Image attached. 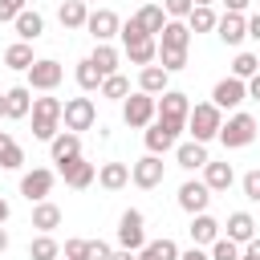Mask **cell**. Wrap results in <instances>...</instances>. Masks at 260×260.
Returning <instances> with one entry per match:
<instances>
[{
    "label": "cell",
    "instance_id": "cell-1",
    "mask_svg": "<svg viewBox=\"0 0 260 260\" xmlns=\"http://www.w3.org/2000/svg\"><path fill=\"white\" fill-rule=\"evenodd\" d=\"M61 98H32V138H41V142H53L57 138V130H61Z\"/></svg>",
    "mask_w": 260,
    "mask_h": 260
},
{
    "label": "cell",
    "instance_id": "cell-2",
    "mask_svg": "<svg viewBox=\"0 0 260 260\" xmlns=\"http://www.w3.org/2000/svg\"><path fill=\"white\" fill-rule=\"evenodd\" d=\"M219 126H223V110H215L211 102H199V106H191V114H187V134H191V142H211L215 134H219Z\"/></svg>",
    "mask_w": 260,
    "mask_h": 260
},
{
    "label": "cell",
    "instance_id": "cell-3",
    "mask_svg": "<svg viewBox=\"0 0 260 260\" xmlns=\"http://www.w3.org/2000/svg\"><path fill=\"white\" fill-rule=\"evenodd\" d=\"M187 130V122H175V118H154L150 126H146V134H142V142H146V154H167V150H175L179 146V134Z\"/></svg>",
    "mask_w": 260,
    "mask_h": 260
},
{
    "label": "cell",
    "instance_id": "cell-4",
    "mask_svg": "<svg viewBox=\"0 0 260 260\" xmlns=\"http://www.w3.org/2000/svg\"><path fill=\"white\" fill-rule=\"evenodd\" d=\"M215 138H219L228 150H244V146H252V138H256V118L244 114V110H236V114L223 118V126H219Z\"/></svg>",
    "mask_w": 260,
    "mask_h": 260
},
{
    "label": "cell",
    "instance_id": "cell-5",
    "mask_svg": "<svg viewBox=\"0 0 260 260\" xmlns=\"http://www.w3.org/2000/svg\"><path fill=\"white\" fill-rule=\"evenodd\" d=\"M93 122H98L93 98H69V102L61 106V126H65V130L81 134V130H93Z\"/></svg>",
    "mask_w": 260,
    "mask_h": 260
},
{
    "label": "cell",
    "instance_id": "cell-6",
    "mask_svg": "<svg viewBox=\"0 0 260 260\" xmlns=\"http://www.w3.org/2000/svg\"><path fill=\"white\" fill-rule=\"evenodd\" d=\"M142 244H146V215H142L138 207H126V211L118 215V248L138 252Z\"/></svg>",
    "mask_w": 260,
    "mask_h": 260
},
{
    "label": "cell",
    "instance_id": "cell-7",
    "mask_svg": "<svg viewBox=\"0 0 260 260\" xmlns=\"http://www.w3.org/2000/svg\"><path fill=\"white\" fill-rule=\"evenodd\" d=\"M122 122H126L130 130H146V126L154 122V98L142 93V89H134V93L122 102Z\"/></svg>",
    "mask_w": 260,
    "mask_h": 260
},
{
    "label": "cell",
    "instance_id": "cell-8",
    "mask_svg": "<svg viewBox=\"0 0 260 260\" xmlns=\"http://www.w3.org/2000/svg\"><path fill=\"white\" fill-rule=\"evenodd\" d=\"M61 77H65L61 61H53V57H37L32 69H28V89H37V93H53V89L61 85Z\"/></svg>",
    "mask_w": 260,
    "mask_h": 260
},
{
    "label": "cell",
    "instance_id": "cell-9",
    "mask_svg": "<svg viewBox=\"0 0 260 260\" xmlns=\"http://www.w3.org/2000/svg\"><path fill=\"white\" fill-rule=\"evenodd\" d=\"M244 102H248V85H244L240 77L228 73V77L215 81V89H211V106H215V110H240Z\"/></svg>",
    "mask_w": 260,
    "mask_h": 260
},
{
    "label": "cell",
    "instance_id": "cell-10",
    "mask_svg": "<svg viewBox=\"0 0 260 260\" xmlns=\"http://www.w3.org/2000/svg\"><path fill=\"white\" fill-rule=\"evenodd\" d=\"M162 175H167V162L158 154H142L138 162H130V183L142 187V191H154L162 183Z\"/></svg>",
    "mask_w": 260,
    "mask_h": 260
},
{
    "label": "cell",
    "instance_id": "cell-11",
    "mask_svg": "<svg viewBox=\"0 0 260 260\" xmlns=\"http://www.w3.org/2000/svg\"><path fill=\"white\" fill-rule=\"evenodd\" d=\"M118 28H122V20H118L114 8H93V12L85 16V32H89L98 45H110V41L118 37Z\"/></svg>",
    "mask_w": 260,
    "mask_h": 260
},
{
    "label": "cell",
    "instance_id": "cell-12",
    "mask_svg": "<svg viewBox=\"0 0 260 260\" xmlns=\"http://www.w3.org/2000/svg\"><path fill=\"white\" fill-rule=\"evenodd\" d=\"M53 183H57V171H49V167H32L28 175H20V195H24L28 203H41V199H49Z\"/></svg>",
    "mask_w": 260,
    "mask_h": 260
},
{
    "label": "cell",
    "instance_id": "cell-13",
    "mask_svg": "<svg viewBox=\"0 0 260 260\" xmlns=\"http://www.w3.org/2000/svg\"><path fill=\"white\" fill-rule=\"evenodd\" d=\"M122 53H126V61L130 65H154L158 61V41L154 37H122Z\"/></svg>",
    "mask_w": 260,
    "mask_h": 260
},
{
    "label": "cell",
    "instance_id": "cell-14",
    "mask_svg": "<svg viewBox=\"0 0 260 260\" xmlns=\"http://www.w3.org/2000/svg\"><path fill=\"white\" fill-rule=\"evenodd\" d=\"M57 175L65 179V187H73V191H85V187L98 179V167H93V162H85V158L77 154V158L61 162V167H57Z\"/></svg>",
    "mask_w": 260,
    "mask_h": 260
},
{
    "label": "cell",
    "instance_id": "cell-15",
    "mask_svg": "<svg viewBox=\"0 0 260 260\" xmlns=\"http://www.w3.org/2000/svg\"><path fill=\"white\" fill-rule=\"evenodd\" d=\"M187 114H191V102H187V93H183V89H167V93H158V98H154V118L187 122Z\"/></svg>",
    "mask_w": 260,
    "mask_h": 260
},
{
    "label": "cell",
    "instance_id": "cell-16",
    "mask_svg": "<svg viewBox=\"0 0 260 260\" xmlns=\"http://www.w3.org/2000/svg\"><path fill=\"white\" fill-rule=\"evenodd\" d=\"M207 203H211V191H207V183H203V179H187V183L179 187V207H183L187 215L207 211Z\"/></svg>",
    "mask_w": 260,
    "mask_h": 260
},
{
    "label": "cell",
    "instance_id": "cell-17",
    "mask_svg": "<svg viewBox=\"0 0 260 260\" xmlns=\"http://www.w3.org/2000/svg\"><path fill=\"white\" fill-rule=\"evenodd\" d=\"M215 37L223 41V45H244V37H248V16H240V12H223L219 20H215Z\"/></svg>",
    "mask_w": 260,
    "mask_h": 260
},
{
    "label": "cell",
    "instance_id": "cell-18",
    "mask_svg": "<svg viewBox=\"0 0 260 260\" xmlns=\"http://www.w3.org/2000/svg\"><path fill=\"white\" fill-rule=\"evenodd\" d=\"M158 49H167V53H187V49H191V28H187V20H167L162 32H158Z\"/></svg>",
    "mask_w": 260,
    "mask_h": 260
},
{
    "label": "cell",
    "instance_id": "cell-19",
    "mask_svg": "<svg viewBox=\"0 0 260 260\" xmlns=\"http://www.w3.org/2000/svg\"><path fill=\"white\" fill-rule=\"evenodd\" d=\"M223 228V236L232 240V244H248V240H256V219H252V211H232L228 215V223H219Z\"/></svg>",
    "mask_w": 260,
    "mask_h": 260
},
{
    "label": "cell",
    "instance_id": "cell-20",
    "mask_svg": "<svg viewBox=\"0 0 260 260\" xmlns=\"http://www.w3.org/2000/svg\"><path fill=\"white\" fill-rule=\"evenodd\" d=\"M32 114V89L28 85H12V89H4V118H28Z\"/></svg>",
    "mask_w": 260,
    "mask_h": 260
},
{
    "label": "cell",
    "instance_id": "cell-21",
    "mask_svg": "<svg viewBox=\"0 0 260 260\" xmlns=\"http://www.w3.org/2000/svg\"><path fill=\"white\" fill-rule=\"evenodd\" d=\"M187 232H191V244H195V248H203V244L211 248V244L219 240V219L207 215V211H199V215H191V228H187Z\"/></svg>",
    "mask_w": 260,
    "mask_h": 260
},
{
    "label": "cell",
    "instance_id": "cell-22",
    "mask_svg": "<svg viewBox=\"0 0 260 260\" xmlns=\"http://www.w3.org/2000/svg\"><path fill=\"white\" fill-rule=\"evenodd\" d=\"M49 154H53L57 167L69 162V158H77V154H81V134H73V130H57V138L49 142Z\"/></svg>",
    "mask_w": 260,
    "mask_h": 260
},
{
    "label": "cell",
    "instance_id": "cell-23",
    "mask_svg": "<svg viewBox=\"0 0 260 260\" xmlns=\"http://www.w3.org/2000/svg\"><path fill=\"white\" fill-rule=\"evenodd\" d=\"M12 28H16V37H20L24 45H32V41H41V32H45V16H41L37 8H24V12L12 20Z\"/></svg>",
    "mask_w": 260,
    "mask_h": 260
},
{
    "label": "cell",
    "instance_id": "cell-24",
    "mask_svg": "<svg viewBox=\"0 0 260 260\" xmlns=\"http://www.w3.org/2000/svg\"><path fill=\"white\" fill-rule=\"evenodd\" d=\"M138 89L150 93V98H158V93L171 89V73H167L162 65H142V73H138Z\"/></svg>",
    "mask_w": 260,
    "mask_h": 260
},
{
    "label": "cell",
    "instance_id": "cell-25",
    "mask_svg": "<svg viewBox=\"0 0 260 260\" xmlns=\"http://www.w3.org/2000/svg\"><path fill=\"white\" fill-rule=\"evenodd\" d=\"M175 162H179L183 171H203L211 158H207V146H203V142H179V146H175Z\"/></svg>",
    "mask_w": 260,
    "mask_h": 260
},
{
    "label": "cell",
    "instance_id": "cell-26",
    "mask_svg": "<svg viewBox=\"0 0 260 260\" xmlns=\"http://www.w3.org/2000/svg\"><path fill=\"white\" fill-rule=\"evenodd\" d=\"M32 228H37V236H53V228H61V207L49 199L32 203Z\"/></svg>",
    "mask_w": 260,
    "mask_h": 260
},
{
    "label": "cell",
    "instance_id": "cell-27",
    "mask_svg": "<svg viewBox=\"0 0 260 260\" xmlns=\"http://www.w3.org/2000/svg\"><path fill=\"white\" fill-rule=\"evenodd\" d=\"M134 24H138L146 37H154V41H158V32H162V24H167V12H162V4H142V8L134 12Z\"/></svg>",
    "mask_w": 260,
    "mask_h": 260
},
{
    "label": "cell",
    "instance_id": "cell-28",
    "mask_svg": "<svg viewBox=\"0 0 260 260\" xmlns=\"http://www.w3.org/2000/svg\"><path fill=\"white\" fill-rule=\"evenodd\" d=\"M93 183H98V187H106V191H122V187L130 183V167H126V162H102Z\"/></svg>",
    "mask_w": 260,
    "mask_h": 260
},
{
    "label": "cell",
    "instance_id": "cell-29",
    "mask_svg": "<svg viewBox=\"0 0 260 260\" xmlns=\"http://www.w3.org/2000/svg\"><path fill=\"white\" fill-rule=\"evenodd\" d=\"M203 183H207V191H211V195H215V191H228V187L236 183L232 162H207V167H203Z\"/></svg>",
    "mask_w": 260,
    "mask_h": 260
},
{
    "label": "cell",
    "instance_id": "cell-30",
    "mask_svg": "<svg viewBox=\"0 0 260 260\" xmlns=\"http://www.w3.org/2000/svg\"><path fill=\"white\" fill-rule=\"evenodd\" d=\"M138 260H179V244H175L171 236H162V240H146V244L138 248Z\"/></svg>",
    "mask_w": 260,
    "mask_h": 260
},
{
    "label": "cell",
    "instance_id": "cell-31",
    "mask_svg": "<svg viewBox=\"0 0 260 260\" xmlns=\"http://www.w3.org/2000/svg\"><path fill=\"white\" fill-rule=\"evenodd\" d=\"M85 16H89V4H81V0H61V8H57L61 28H85Z\"/></svg>",
    "mask_w": 260,
    "mask_h": 260
},
{
    "label": "cell",
    "instance_id": "cell-32",
    "mask_svg": "<svg viewBox=\"0 0 260 260\" xmlns=\"http://www.w3.org/2000/svg\"><path fill=\"white\" fill-rule=\"evenodd\" d=\"M89 61H93V69H98L102 77H114V73H118V61H122V53H118L114 45H93Z\"/></svg>",
    "mask_w": 260,
    "mask_h": 260
},
{
    "label": "cell",
    "instance_id": "cell-33",
    "mask_svg": "<svg viewBox=\"0 0 260 260\" xmlns=\"http://www.w3.org/2000/svg\"><path fill=\"white\" fill-rule=\"evenodd\" d=\"M0 167L4 171H20L24 167V150H20V142L8 130H0Z\"/></svg>",
    "mask_w": 260,
    "mask_h": 260
},
{
    "label": "cell",
    "instance_id": "cell-34",
    "mask_svg": "<svg viewBox=\"0 0 260 260\" xmlns=\"http://www.w3.org/2000/svg\"><path fill=\"white\" fill-rule=\"evenodd\" d=\"M32 61H37V57H32V45H24V41H12V45L4 49V65H8V69L28 73V69H32Z\"/></svg>",
    "mask_w": 260,
    "mask_h": 260
},
{
    "label": "cell",
    "instance_id": "cell-35",
    "mask_svg": "<svg viewBox=\"0 0 260 260\" xmlns=\"http://www.w3.org/2000/svg\"><path fill=\"white\" fill-rule=\"evenodd\" d=\"M215 8H191L187 12V28H191V37L195 32H215Z\"/></svg>",
    "mask_w": 260,
    "mask_h": 260
},
{
    "label": "cell",
    "instance_id": "cell-36",
    "mask_svg": "<svg viewBox=\"0 0 260 260\" xmlns=\"http://www.w3.org/2000/svg\"><path fill=\"white\" fill-rule=\"evenodd\" d=\"M73 77H77L81 93H93V89H102V73L93 69V61H89V57H81V61H77V73H73Z\"/></svg>",
    "mask_w": 260,
    "mask_h": 260
},
{
    "label": "cell",
    "instance_id": "cell-37",
    "mask_svg": "<svg viewBox=\"0 0 260 260\" xmlns=\"http://www.w3.org/2000/svg\"><path fill=\"white\" fill-rule=\"evenodd\" d=\"M61 256V244L53 240V236H37V240H28V260H57Z\"/></svg>",
    "mask_w": 260,
    "mask_h": 260
},
{
    "label": "cell",
    "instance_id": "cell-38",
    "mask_svg": "<svg viewBox=\"0 0 260 260\" xmlns=\"http://www.w3.org/2000/svg\"><path fill=\"white\" fill-rule=\"evenodd\" d=\"M102 98H110V102H126L130 98V81L122 77V73H114V77H102V89H98Z\"/></svg>",
    "mask_w": 260,
    "mask_h": 260
},
{
    "label": "cell",
    "instance_id": "cell-39",
    "mask_svg": "<svg viewBox=\"0 0 260 260\" xmlns=\"http://www.w3.org/2000/svg\"><path fill=\"white\" fill-rule=\"evenodd\" d=\"M256 73H260V61H256V53H236V57H232V77L248 81V77H256Z\"/></svg>",
    "mask_w": 260,
    "mask_h": 260
},
{
    "label": "cell",
    "instance_id": "cell-40",
    "mask_svg": "<svg viewBox=\"0 0 260 260\" xmlns=\"http://www.w3.org/2000/svg\"><path fill=\"white\" fill-rule=\"evenodd\" d=\"M211 260H240V244H232L228 236H219L215 244H211V252H207Z\"/></svg>",
    "mask_w": 260,
    "mask_h": 260
},
{
    "label": "cell",
    "instance_id": "cell-41",
    "mask_svg": "<svg viewBox=\"0 0 260 260\" xmlns=\"http://www.w3.org/2000/svg\"><path fill=\"white\" fill-rule=\"evenodd\" d=\"M154 65H162L167 73H183L187 69V53H167V49H158V61Z\"/></svg>",
    "mask_w": 260,
    "mask_h": 260
},
{
    "label": "cell",
    "instance_id": "cell-42",
    "mask_svg": "<svg viewBox=\"0 0 260 260\" xmlns=\"http://www.w3.org/2000/svg\"><path fill=\"white\" fill-rule=\"evenodd\" d=\"M240 191H244V199H248V203H260V167H256V171H248V175L240 179Z\"/></svg>",
    "mask_w": 260,
    "mask_h": 260
},
{
    "label": "cell",
    "instance_id": "cell-43",
    "mask_svg": "<svg viewBox=\"0 0 260 260\" xmlns=\"http://www.w3.org/2000/svg\"><path fill=\"white\" fill-rule=\"evenodd\" d=\"M24 8H28V0H0V24H12Z\"/></svg>",
    "mask_w": 260,
    "mask_h": 260
},
{
    "label": "cell",
    "instance_id": "cell-44",
    "mask_svg": "<svg viewBox=\"0 0 260 260\" xmlns=\"http://www.w3.org/2000/svg\"><path fill=\"white\" fill-rule=\"evenodd\" d=\"M85 248H89V240H81V236H73V240H65V248H61V256H65V260H85Z\"/></svg>",
    "mask_w": 260,
    "mask_h": 260
},
{
    "label": "cell",
    "instance_id": "cell-45",
    "mask_svg": "<svg viewBox=\"0 0 260 260\" xmlns=\"http://www.w3.org/2000/svg\"><path fill=\"white\" fill-rule=\"evenodd\" d=\"M162 12H167V20H187L191 0H162Z\"/></svg>",
    "mask_w": 260,
    "mask_h": 260
},
{
    "label": "cell",
    "instance_id": "cell-46",
    "mask_svg": "<svg viewBox=\"0 0 260 260\" xmlns=\"http://www.w3.org/2000/svg\"><path fill=\"white\" fill-rule=\"evenodd\" d=\"M114 256V248L106 244V240H89V248H85V260H110Z\"/></svg>",
    "mask_w": 260,
    "mask_h": 260
},
{
    "label": "cell",
    "instance_id": "cell-47",
    "mask_svg": "<svg viewBox=\"0 0 260 260\" xmlns=\"http://www.w3.org/2000/svg\"><path fill=\"white\" fill-rule=\"evenodd\" d=\"M240 260H260V236H256V240H248V244L240 248Z\"/></svg>",
    "mask_w": 260,
    "mask_h": 260
},
{
    "label": "cell",
    "instance_id": "cell-48",
    "mask_svg": "<svg viewBox=\"0 0 260 260\" xmlns=\"http://www.w3.org/2000/svg\"><path fill=\"white\" fill-rule=\"evenodd\" d=\"M219 4H223V12H240V16H244V8H248L252 0H219Z\"/></svg>",
    "mask_w": 260,
    "mask_h": 260
},
{
    "label": "cell",
    "instance_id": "cell-49",
    "mask_svg": "<svg viewBox=\"0 0 260 260\" xmlns=\"http://www.w3.org/2000/svg\"><path fill=\"white\" fill-rule=\"evenodd\" d=\"M248 37L260 45V12H252V16H248Z\"/></svg>",
    "mask_w": 260,
    "mask_h": 260
},
{
    "label": "cell",
    "instance_id": "cell-50",
    "mask_svg": "<svg viewBox=\"0 0 260 260\" xmlns=\"http://www.w3.org/2000/svg\"><path fill=\"white\" fill-rule=\"evenodd\" d=\"M179 260H211V256H207L203 248H195V244H191L187 252H179Z\"/></svg>",
    "mask_w": 260,
    "mask_h": 260
},
{
    "label": "cell",
    "instance_id": "cell-51",
    "mask_svg": "<svg viewBox=\"0 0 260 260\" xmlns=\"http://www.w3.org/2000/svg\"><path fill=\"white\" fill-rule=\"evenodd\" d=\"M244 85H248V98H252V102H260V73H256V77H248Z\"/></svg>",
    "mask_w": 260,
    "mask_h": 260
},
{
    "label": "cell",
    "instance_id": "cell-52",
    "mask_svg": "<svg viewBox=\"0 0 260 260\" xmlns=\"http://www.w3.org/2000/svg\"><path fill=\"white\" fill-rule=\"evenodd\" d=\"M110 260H138V252H126V248H114V256Z\"/></svg>",
    "mask_w": 260,
    "mask_h": 260
},
{
    "label": "cell",
    "instance_id": "cell-53",
    "mask_svg": "<svg viewBox=\"0 0 260 260\" xmlns=\"http://www.w3.org/2000/svg\"><path fill=\"white\" fill-rule=\"evenodd\" d=\"M8 215H12V207H8V199H0V223H8Z\"/></svg>",
    "mask_w": 260,
    "mask_h": 260
},
{
    "label": "cell",
    "instance_id": "cell-54",
    "mask_svg": "<svg viewBox=\"0 0 260 260\" xmlns=\"http://www.w3.org/2000/svg\"><path fill=\"white\" fill-rule=\"evenodd\" d=\"M215 0H191V8H211Z\"/></svg>",
    "mask_w": 260,
    "mask_h": 260
},
{
    "label": "cell",
    "instance_id": "cell-55",
    "mask_svg": "<svg viewBox=\"0 0 260 260\" xmlns=\"http://www.w3.org/2000/svg\"><path fill=\"white\" fill-rule=\"evenodd\" d=\"M8 248V232H4V223H0V252Z\"/></svg>",
    "mask_w": 260,
    "mask_h": 260
},
{
    "label": "cell",
    "instance_id": "cell-56",
    "mask_svg": "<svg viewBox=\"0 0 260 260\" xmlns=\"http://www.w3.org/2000/svg\"><path fill=\"white\" fill-rule=\"evenodd\" d=\"M0 118H4V93H0Z\"/></svg>",
    "mask_w": 260,
    "mask_h": 260
},
{
    "label": "cell",
    "instance_id": "cell-57",
    "mask_svg": "<svg viewBox=\"0 0 260 260\" xmlns=\"http://www.w3.org/2000/svg\"><path fill=\"white\" fill-rule=\"evenodd\" d=\"M81 4H98V0H81Z\"/></svg>",
    "mask_w": 260,
    "mask_h": 260
},
{
    "label": "cell",
    "instance_id": "cell-58",
    "mask_svg": "<svg viewBox=\"0 0 260 260\" xmlns=\"http://www.w3.org/2000/svg\"><path fill=\"white\" fill-rule=\"evenodd\" d=\"M256 61H260V53H256Z\"/></svg>",
    "mask_w": 260,
    "mask_h": 260
}]
</instances>
